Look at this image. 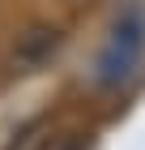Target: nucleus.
<instances>
[{
    "label": "nucleus",
    "instance_id": "nucleus-1",
    "mask_svg": "<svg viewBox=\"0 0 145 150\" xmlns=\"http://www.w3.org/2000/svg\"><path fill=\"white\" fill-rule=\"evenodd\" d=\"M141 60H145V13L141 9H124L111 22L98 56H94V81L107 86V90L128 86L132 73L141 69Z\"/></svg>",
    "mask_w": 145,
    "mask_h": 150
},
{
    "label": "nucleus",
    "instance_id": "nucleus-2",
    "mask_svg": "<svg viewBox=\"0 0 145 150\" xmlns=\"http://www.w3.org/2000/svg\"><path fill=\"white\" fill-rule=\"evenodd\" d=\"M56 43H60V35L51 30V26H34V30H26V39L17 43V64H43L51 52H56Z\"/></svg>",
    "mask_w": 145,
    "mask_h": 150
},
{
    "label": "nucleus",
    "instance_id": "nucleus-3",
    "mask_svg": "<svg viewBox=\"0 0 145 150\" xmlns=\"http://www.w3.org/2000/svg\"><path fill=\"white\" fill-rule=\"evenodd\" d=\"M34 150H85V142H81V137H73V133H56V137L39 142Z\"/></svg>",
    "mask_w": 145,
    "mask_h": 150
}]
</instances>
